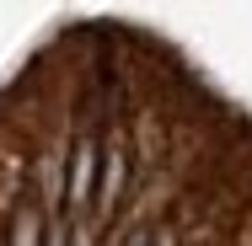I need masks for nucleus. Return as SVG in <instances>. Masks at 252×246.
I'll list each match as a JSON object with an SVG mask.
<instances>
[{
	"label": "nucleus",
	"instance_id": "nucleus-1",
	"mask_svg": "<svg viewBox=\"0 0 252 246\" xmlns=\"http://www.w3.org/2000/svg\"><path fill=\"white\" fill-rule=\"evenodd\" d=\"M97 166H102V139L97 129H81L75 145H70V177H64V203H70V225L81 230L92 214H97Z\"/></svg>",
	"mask_w": 252,
	"mask_h": 246
},
{
	"label": "nucleus",
	"instance_id": "nucleus-3",
	"mask_svg": "<svg viewBox=\"0 0 252 246\" xmlns=\"http://www.w3.org/2000/svg\"><path fill=\"white\" fill-rule=\"evenodd\" d=\"M124 246H156V225H134V230L124 236Z\"/></svg>",
	"mask_w": 252,
	"mask_h": 246
},
{
	"label": "nucleus",
	"instance_id": "nucleus-2",
	"mask_svg": "<svg viewBox=\"0 0 252 246\" xmlns=\"http://www.w3.org/2000/svg\"><path fill=\"white\" fill-rule=\"evenodd\" d=\"M49 241V214L38 203H16V219H11V241L5 246H43Z\"/></svg>",
	"mask_w": 252,
	"mask_h": 246
}]
</instances>
